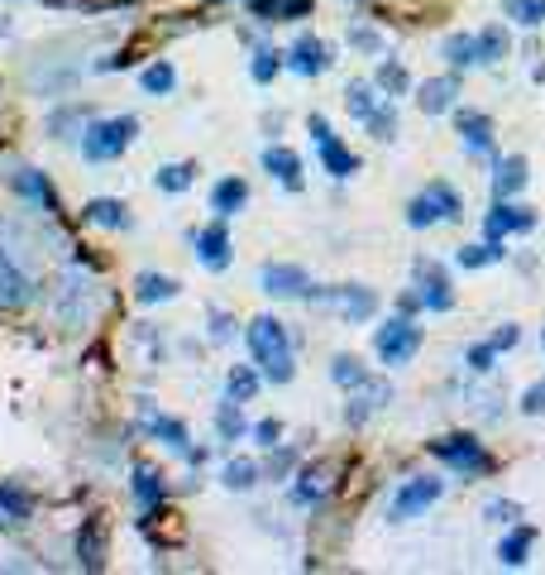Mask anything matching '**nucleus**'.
Listing matches in <instances>:
<instances>
[{"label": "nucleus", "mask_w": 545, "mask_h": 575, "mask_svg": "<svg viewBox=\"0 0 545 575\" xmlns=\"http://www.w3.org/2000/svg\"><path fill=\"white\" fill-rule=\"evenodd\" d=\"M316 154H321V164H326V173H330V178H340V182H344V178H354V173H359V154L336 135V129H330L326 139H316Z\"/></svg>", "instance_id": "f3484780"}, {"label": "nucleus", "mask_w": 545, "mask_h": 575, "mask_svg": "<svg viewBox=\"0 0 545 575\" xmlns=\"http://www.w3.org/2000/svg\"><path fill=\"white\" fill-rule=\"evenodd\" d=\"M211 336H216V341H230V336H235V322L225 317V312H211Z\"/></svg>", "instance_id": "6e6d98bb"}, {"label": "nucleus", "mask_w": 545, "mask_h": 575, "mask_svg": "<svg viewBox=\"0 0 545 575\" xmlns=\"http://www.w3.org/2000/svg\"><path fill=\"white\" fill-rule=\"evenodd\" d=\"M249 437H254L263 451H273L277 441H283V422H277V417H263V422H254V427H249Z\"/></svg>", "instance_id": "3c124183"}, {"label": "nucleus", "mask_w": 545, "mask_h": 575, "mask_svg": "<svg viewBox=\"0 0 545 575\" xmlns=\"http://www.w3.org/2000/svg\"><path fill=\"white\" fill-rule=\"evenodd\" d=\"M441 54L450 58V68L464 72V68H478V38L474 34H450L441 44Z\"/></svg>", "instance_id": "2f4dec72"}, {"label": "nucleus", "mask_w": 545, "mask_h": 575, "mask_svg": "<svg viewBox=\"0 0 545 575\" xmlns=\"http://www.w3.org/2000/svg\"><path fill=\"white\" fill-rule=\"evenodd\" d=\"M249 206V182L245 178H220L216 188H211V212L216 216H235Z\"/></svg>", "instance_id": "5701e85b"}, {"label": "nucleus", "mask_w": 545, "mask_h": 575, "mask_svg": "<svg viewBox=\"0 0 545 575\" xmlns=\"http://www.w3.org/2000/svg\"><path fill=\"white\" fill-rule=\"evenodd\" d=\"M484 518H488V522H502V528H512V522L526 518V508L516 504V499H488V504H484Z\"/></svg>", "instance_id": "49530a36"}, {"label": "nucleus", "mask_w": 545, "mask_h": 575, "mask_svg": "<svg viewBox=\"0 0 545 575\" xmlns=\"http://www.w3.org/2000/svg\"><path fill=\"white\" fill-rule=\"evenodd\" d=\"M144 427H149V431H154L158 441H163L168 451H178V455H188V451H192V437H188V427H182L178 417H163V413L144 408Z\"/></svg>", "instance_id": "4be33fe9"}, {"label": "nucleus", "mask_w": 545, "mask_h": 575, "mask_svg": "<svg viewBox=\"0 0 545 575\" xmlns=\"http://www.w3.org/2000/svg\"><path fill=\"white\" fill-rule=\"evenodd\" d=\"M330 489H336V465H307L297 475V485H292V504L311 508V504H321Z\"/></svg>", "instance_id": "2eb2a0df"}, {"label": "nucleus", "mask_w": 545, "mask_h": 575, "mask_svg": "<svg viewBox=\"0 0 545 575\" xmlns=\"http://www.w3.org/2000/svg\"><path fill=\"white\" fill-rule=\"evenodd\" d=\"M516 413L522 417H545V379L522 388V398H516Z\"/></svg>", "instance_id": "09e8293b"}, {"label": "nucleus", "mask_w": 545, "mask_h": 575, "mask_svg": "<svg viewBox=\"0 0 545 575\" xmlns=\"http://www.w3.org/2000/svg\"><path fill=\"white\" fill-rule=\"evenodd\" d=\"M30 303V279H24V269L0 250V312L5 307H24Z\"/></svg>", "instance_id": "412c9836"}, {"label": "nucleus", "mask_w": 545, "mask_h": 575, "mask_svg": "<svg viewBox=\"0 0 545 575\" xmlns=\"http://www.w3.org/2000/svg\"><path fill=\"white\" fill-rule=\"evenodd\" d=\"M455 135L469 154H493V121L484 111H455Z\"/></svg>", "instance_id": "dca6fc26"}, {"label": "nucleus", "mask_w": 545, "mask_h": 575, "mask_svg": "<svg viewBox=\"0 0 545 575\" xmlns=\"http://www.w3.org/2000/svg\"><path fill=\"white\" fill-rule=\"evenodd\" d=\"M292 465H297V451H277V447H273V461H269V475H273V480H283V475H287V470H292Z\"/></svg>", "instance_id": "864d4df0"}, {"label": "nucleus", "mask_w": 545, "mask_h": 575, "mask_svg": "<svg viewBox=\"0 0 545 575\" xmlns=\"http://www.w3.org/2000/svg\"><path fill=\"white\" fill-rule=\"evenodd\" d=\"M397 312H402V317H417V312H427V307H421V293H417V288L397 297Z\"/></svg>", "instance_id": "4d7b16f0"}, {"label": "nucleus", "mask_w": 545, "mask_h": 575, "mask_svg": "<svg viewBox=\"0 0 545 575\" xmlns=\"http://www.w3.org/2000/svg\"><path fill=\"white\" fill-rule=\"evenodd\" d=\"M531 546H536V528H531V522H512L508 538L498 542V561L508 571H522L526 561H531Z\"/></svg>", "instance_id": "6ab92c4d"}, {"label": "nucleus", "mask_w": 545, "mask_h": 575, "mask_svg": "<svg viewBox=\"0 0 545 575\" xmlns=\"http://www.w3.org/2000/svg\"><path fill=\"white\" fill-rule=\"evenodd\" d=\"M330 379H336L340 388H350V394H354V388L368 379V370H364V364H359L354 356H336V360H330Z\"/></svg>", "instance_id": "c03bdc74"}, {"label": "nucleus", "mask_w": 545, "mask_h": 575, "mask_svg": "<svg viewBox=\"0 0 545 575\" xmlns=\"http://www.w3.org/2000/svg\"><path fill=\"white\" fill-rule=\"evenodd\" d=\"M34 518V499L15 485H0V528H20Z\"/></svg>", "instance_id": "bb28decb"}, {"label": "nucleus", "mask_w": 545, "mask_h": 575, "mask_svg": "<svg viewBox=\"0 0 545 575\" xmlns=\"http://www.w3.org/2000/svg\"><path fill=\"white\" fill-rule=\"evenodd\" d=\"M259 288L269 297H307L311 293V273L302 264H263Z\"/></svg>", "instance_id": "ddd939ff"}, {"label": "nucleus", "mask_w": 545, "mask_h": 575, "mask_svg": "<svg viewBox=\"0 0 545 575\" xmlns=\"http://www.w3.org/2000/svg\"><path fill=\"white\" fill-rule=\"evenodd\" d=\"M427 192H431L435 202H441V212H445V221H450V226H455V221L464 216V198H459V188H450L445 178H435V182H431Z\"/></svg>", "instance_id": "a18cd8bd"}, {"label": "nucleus", "mask_w": 545, "mask_h": 575, "mask_svg": "<svg viewBox=\"0 0 545 575\" xmlns=\"http://www.w3.org/2000/svg\"><path fill=\"white\" fill-rule=\"evenodd\" d=\"M263 168H269L287 192H302V154L297 149H287V144H269V149H263Z\"/></svg>", "instance_id": "a211bd4d"}, {"label": "nucleus", "mask_w": 545, "mask_h": 575, "mask_svg": "<svg viewBox=\"0 0 545 575\" xmlns=\"http://www.w3.org/2000/svg\"><path fill=\"white\" fill-rule=\"evenodd\" d=\"M441 221H445V212L431 192H417V198L407 202V226L411 230H431V226H441Z\"/></svg>", "instance_id": "7c9ffc66"}, {"label": "nucleus", "mask_w": 545, "mask_h": 575, "mask_svg": "<svg viewBox=\"0 0 545 575\" xmlns=\"http://www.w3.org/2000/svg\"><path fill=\"white\" fill-rule=\"evenodd\" d=\"M139 87L149 91V97H168V91L178 87V68H172L168 58H158V63H149V68L139 72Z\"/></svg>", "instance_id": "4c0bfd02"}, {"label": "nucleus", "mask_w": 545, "mask_h": 575, "mask_svg": "<svg viewBox=\"0 0 545 575\" xmlns=\"http://www.w3.org/2000/svg\"><path fill=\"white\" fill-rule=\"evenodd\" d=\"M516 341H522V331H516L512 322H508V326H498V331H493V346H498V356H502V350H512Z\"/></svg>", "instance_id": "5fc2aeb1"}, {"label": "nucleus", "mask_w": 545, "mask_h": 575, "mask_svg": "<svg viewBox=\"0 0 545 575\" xmlns=\"http://www.w3.org/2000/svg\"><path fill=\"white\" fill-rule=\"evenodd\" d=\"M455 101H459V72L455 68L435 72V77H427V82L417 87V111L421 115H450V111H455Z\"/></svg>", "instance_id": "9b49d317"}, {"label": "nucleus", "mask_w": 545, "mask_h": 575, "mask_svg": "<svg viewBox=\"0 0 545 575\" xmlns=\"http://www.w3.org/2000/svg\"><path fill=\"white\" fill-rule=\"evenodd\" d=\"M474 413L488 417V422H498V394L493 388H474Z\"/></svg>", "instance_id": "603ef678"}, {"label": "nucleus", "mask_w": 545, "mask_h": 575, "mask_svg": "<svg viewBox=\"0 0 545 575\" xmlns=\"http://www.w3.org/2000/svg\"><path fill=\"white\" fill-rule=\"evenodd\" d=\"M15 192H20V198L44 202L48 212H58V192H53V188H48V178H44V173H34V168H24V173H15Z\"/></svg>", "instance_id": "e433bc0d"}, {"label": "nucleus", "mask_w": 545, "mask_h": 575, "mask_svg": "<svg viewBox=\"0 0 545 575\" xmlns=\"http://www.w3.org/2000/svg\"><path fill=\"white\" fill-rule=\"evenodd\" d=\"M502 259H508L502 240H478V245H459V250H455L459 269H488V264H502Z\"/></svg>", "instance_id": "cd10ccee"}, {"label": "nucleus", "mask_w": 545, "mask_h": 575, "mask_svg": "<svg viewBox=\"0 0 545 575\" xmlns=\"http://www.w3.org/2000/svg\"><path fill=\"white\" fill-rule=\"evenodd\" d=\"M488 164H493V173H488V192H493V198H516V192H526V182H531L526 154H488Z\"/></svg>", "instance_id": "9d476101"}, {"label": "nucleus", "mask_w": 545, "mask_h": 575, "mask_svg": "<svg viewBox=\"0 0 545 575\" xmlns=\"http://www.w3.org/2000/svg\"><path fill=\"white\" fill-rule=\"evenodd\" d=\"M464 364H469V374H488L498 364V346L493 341H474L464 350Z\"/></svg>", "instance_id": "de8ad7c7"}, {"label": "nucleus", "mask_w": 545, "mask_h": 575, "mask_svg": "<svg viewBox=\"0 0 545 575\" xmlns=\"http://www.w3.org/2000/svg\"><path fill=\"white\" fill-rule=\"evenodd\" d=\"M421 341H427V336H421L417 317H402V312H397L393 322H383L378 331H374V356L388 364V370H402V364L417 360Z\"/></svg>", "instance_id": "20e7f679"}, {"label": "nucleus", "mask_w": 545, "mask_h": 575, "mask_svg": "<svg viewBox=\"0 0 545 575\" xmlns=\"http://www.w3.org/2000/svg\"><path fill=\"white\" fill-rule=\"evenodd\" d=\"M388 398H393V388L383 384V379H374V374H368L364 384L354 388L350 408H344V422H350V427H364L368 417H374V413H378V408H383V403H388Z\"/></svg>", "instance_id": "4468645a"}, {"label": "nucleus", "mask_w": 545, "mask_h": 575, "mask_svg": "<svg viewBox=\"0 0 545 575\" xmlns=\"http://www.w3.org/2000/svg\"><path fill=\"white\" fill-rule=\"evenodd\" d=\"M378 101H383V91H378L374 82H368V77H354V82L344 87V111H350L354 121H364V115L374 111Z\"/></svg>", "instance_id": "c756f323"}, {"label": "nucleus", "mask_w": 545, "mask_h": 575, "mask_svg": "<svg viewBox=\"0 0 545 575\" xmlns=\"http://www.w3.org/2000/svg\"><path fill=\"white\" fill-rule=\"evenodd\" d=\"M350 44L359 48V54H383V34L378 30H368V24H350Z\"/></svg>", "instance_id": "8fccbe9b"}, {"label": "nucleus", "mask_w": 545, "mask_h": 575, "mask_svg": "<svg viewBox=\"0 0 545 575\" xmlns=\"http://www.w3.org/2000/svg\"><path fill=\"white\" fill-rule=\"evenodd\" d=\"M431 455L441 465H450L455 475L464 480H474V475H484V470H493V455H488V447L474 437V431H445V437H435L431 441Z\"/></svg>", "instance_id": "7ed1b4c3"}, {"label": "nucleus", "mask_w": 545, "mask_h": 575, "mask_svg": "<svg viewBox=\"0 0 545 575\" xmlns=\"http://www.w3.org/2000/svg\"><path fill=\"white\" fill-rule=\"evenodd\" d=\"M526 230H536V212L516 206L512 198H493L484 216V240H508V235H526Z\"/></svg>", "instance_id": "1a4fd4ad"}, {"label": "nucleus", "mask_w": 545, "mask_h": 575, "mask_svg": "<svg viewBox=\"0 0 545 575\" xmlns=\"http://www.w3.org/2000/svg\"><path fill=\"white\" fill-rule=\"evenodd\" d=\"M259 384H263V374H259V364H235L230 379H225V394H230L235 403H249L259 394Z\"/></svg>", "instance_id": "473e14b6"}, {"label": "nucleus", "mask_w": 545, "mask_h": 575, "mask_svg": "<svg viewBox=\"0 0 545 575\" xmlns=\"http://www.w3.org/2000/svg\"><path fill=\"white\" fill-rule=\"evenodd\" d=\"M82 216L91 221V226H105V230H125L129 226V206L115 202V198H91L82 206Z\"/></svg>", "instance_id": "b1692460"}, {"label": "nucleus", "mask_w": 545, "mask_h": 575, "mask_svg": "<svg viewBox=\"0 0 545 575\" xmlns=\"http://www.w3.org/2000/svg\"><path fill=\"white\" fill-rule=\"evenodd\" d=\"M139 121L135 115H105V121H87L82 125V159L87 164H111L135 144Z\"/></svg>", "instance_id": "f03ea898"}, {"label": "nucleus", "mask_w": 545, "mask_h": 575, "mask_svg": "<svg viewBox=\"0 0 545 575\" xmlns=\"http://www.w3.org/2000/svg\"><path fill=\"white\" fill-rule=\"evenodd\" d=\"M541 350H545V326H541Z\"/></svg>", "instance_id": "13d9d810"}, {"label": "nucleus", "mask_w": 545, "mask_h": 575, "mask_svg": "<svg viewBox=\"0 0 545 575\" xmlns=\"http://www.w3.org/2000/svg\"><path fill=\"white\" fill-rule=\"evenodd\" d=\"M277 68H283V54H277V48H269V44H259V48H254V63H249V77H254L259 87H269L273 77H277Z\"/></svg>", "instance_id": "37998d69"}, {"label": "nucleus", "mask_w": 545, "mask_h": 575, "mask_svg": "<svg viewBox=\"0 0 545 575\" xmlns=\"http://www.w3.org/2000/svg\"><path fill=\"white\" fill-rule=\"evenodd\" d=\"M216 431H220V441H239V437H245V413H239V403L230 398V394H225V403H220V408H216Z\"/></svg>", "instance_id": "ea45409f"}, {"label": "nucleus", "mask_w": 545, "mask_h": 575, "mask_svg": "<svg viewBox=\"0 0 545 575\" xmlns=\"http://www.w3.org/2000/svg\"><path fill=\"white\" fill-rule=\"evenodd\" d=\"M259 475H263V465H259V461H245V455H235V461L220 470V485L239 494V489H254V485H259Z\"/></svg>", "instance_id": "f704fd0d"}, {"label": "nucleus", "mask_w": 545, "mask_h": 575, "mask_svg": "<svg viewBox=\"0 0 545 575\" xmlns=\"http://www.w3.org/2000/svg\"><path fill=\"white\" fill-rule=\"evenodd\" d=\"M411 288L421 293V307H427V312H450V307H455L450 273H445V264H435V259H417V264H411Z\"/></svg>", "instance_id": "0eeeda50"}, {"label": "nucleus", "mask_w": 545, "mask_h": 575, "mask_svg": "<svg viewBox=\"0 0 545 575\" xmlns=\"http://www.w3.org/2000/svg\"><path fill=\"white\" fill-rule=\"evenodd\" d=\"M330 63H336V54H330V44L321 34H297L283 54V68L297 72V77H321Z\"/></svg>", "instance_id": "6e6552de"}, {"label": "nucleus", "mask_w": 545, "mask_h": 575, "mask_svg": "<svg viewBox=\"0 0 545 575\" xmlns=\"http://www.w3.org/2000/svg\"><path fill=\"white\" fill-rule=\"evenodd\" d=\"M508 20H516L522 30H541L545 24V0H502Z\"/></svg>", "instance_id": "a19ab883"}, {"label": "nucleus", "mask_w": 545, "mask_h": 575, "mask_svg": "<svg viewBox=\"0 0 545 575\" xmlns=\"http://www.w3.org/2000/svg\"><path fill=\"white\" fill-rule=\"evenodd\" d=\"M192 173H196L192 164H163V168L154 173V188H158V192H188V188H192Z\"/></svg>", "instance_id": "79ce46f5"}, {"label": "nucleus", "mask_w": 545, "mask_h": 575, "mask_svg": "<svg viewBox=\"0 0 545 575\" xmlns=\"http://www.w3.org/2000/svg\"><path fill=\"white\" fill-rule=\"evenodd\" d=\"M129 475H135V480H129V494H135V504L144 508V514H154V508L168 499V485H163V475H158L154 465H144V461H139L135 470H129Z\"/></svg>", "instance_id": "aec40b11"}, {"label": "nucleus", "mask_w": 545, "mask_h": 575, "mask_svg": "<svg viewBox=\"0 0 545 575\" xmlns=\"http://www.w3.org/2000/svg\"><path fill=\"white\" fill-rule=\"evenodd\" d=\"M196 259H202V269H211V273L230 269L235 240H230V230H225V216H216L206 230H196Z\"/></svg>", "instance_id": "f8f14e48"}, {"label": "nucleus", "mask_w": 545, "mask_h": 575, "mask_svg": "<svg viewBox=\"0 0 545 575\" xmlns=\"http://www.w3.org/2000/svg\"><path fill=\"white\" fill-rule=\"evenodd\" d=\"M77 561H82L87 571L105 566V532L101 528H82V538H77Z\"/></svg>", "instance_id": "58836bf2"}, {"label": "nucleus", "mask_w": 545, "mask_h": 575, "mask_svg": "<svg viewBox=\"0 0 545 575\" xmlns=\"http://www.w3.org/2000/svg\"><path fill=\"white\" fill-rule=\"evenodd\" d=\"M374 87H378L388 101H397V97H407V91H411V72H407L397 58H383L378 68H374Z\"/></svg>", "instance_id": "c85d7f7f"}, {"label": "nucleus", "mask_w": 545, "mask_h": 575, "mask_svg": "<svg viewBox=\"0 0 545 575\" xmlns=\"http://www.w3.org/2000/svg\"><path fill=\"white\" fill-rule=\"evenodd\" d=\"M307 303H316V307H336L350 326H364V322L378 312V293H374L368 283H340V288H316V283H311Z\"/></svg>", "instance_id": "39448f33"}, {"label": "nucleus", "mask_w": 545, "mask_h": 575, "mask_svg": "<svg viewBox=\"0 0 545 575\" xmlns=\"http://www.w3.org/2000/svg\"><path fill=\"white\" fill-rule=\"evenodd\" d=\"M245 341H249V356H254L259 374L269 379V384H292V374H297V356H292V336H287L283 322L254 317L245 326Z\"/></svg>", "instance_id": "f257e3e1"}, {"label": "nucleus", "mask_w": 545, "mask_h": 575, "mask_svg": "<svg viewBox=\"0 0 545 575\" xmlns=\"http://www.w3.org/2000/svg\"><path fill=\"white\" fill-rule=\"evenodd\" d=\"M474 38H478V63H502L508 58V48H512V38H508L502 24H484Z\"/></svg>", "instance_id": "72a5a7b5"}, {"label": "nucleus", "mask_w": 545, "mask_h": 575, "mask_svg": "<svg viewBox=\"0 0 545 575\" xmlns=\"http://www.w3.org/2000/svg\"><path fill=\"white\" fill-rule=\"evenodd\" d=\"M182 293V283L178 279H168V273H139L135 279V297L144 307H154V303H172V297Z\"/></svg>", "instance_id": "a878e982"}, {"label": "nucleus", "mask_w": 545, "mask_h": 575, "mask_svg": "<svg viewBox=\"0 0 545 575\" xmlns=\"http://www.w3.org/2000/svg\"><path fill=\"white\" fill-rule=\"evenodd\" d=\"M359 125H364V129H368V135H374V139H383V144H388V139H397V106H393L388 97H383L378 106L368 111V115H364V121H359Z\"/></svg>", "instance_id": "c9c22d12"}, {"label": "nucleus", "mask_w": 545, "mask_h": 575, "mask_svg": "<svg viewBox=\"0 0 545 575\" xmlns=\"http://www.w3.org/2000/svg\"><path fill=\"white\" fill-rule=\"evenodd\" d=\"M441 494H445V480H441V475H411V480H402V489L393 494L388 518H393V522L421 518L431 504H441Z\"/></svg>", "instance_id": "423d86ee"}, {"label": "nucleus", "mask_w": 545, "mask_h": 575, "mask_svg": "<svg viewBox=\"0 0 545 575\" xmlns=\"http://www.w3.org/2000/svg\"><path fill=\"white\" fill-rule=\"evenodd\" d=\"M254 20L277 24V20H307L311 15V0H249Z\"/></svg>", "instance_id": "393cba45"}]
</instances>
